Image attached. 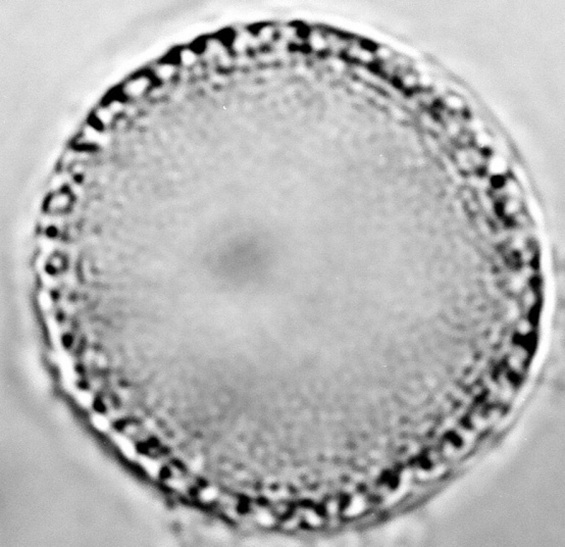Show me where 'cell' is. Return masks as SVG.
Here are the masks:
<instances>
[{"instance_id": "6da1fadb", "label": "cell", "mask_w": 565, "mask_h": 547, "mask_svg": "<svg viewBox=\"0 0 565 547\" xmlns=\"http://www.w3.org/2000/svg\"><path fill=\"white\" fill-rule=\"evenodd\" d=\"M152 89V77L144 75H137L135 77H132L127 80L126 83L123 85L122 89V95L127 97L128 99H139L142 98L146 93L149 92Z\"/></svg>"}, {"instance_id": "7a4b0ae2", "label": "cell", "mask_w": 565, "mask_h": 547, "mask_svg": "<svg viewBox=\"0 0 565 547\" xmlns=\"http://www.w3.org/2000/svg\"><path fill=\"white\" fill-rule=\"evenodd\" d=\"M112 438L114 441V443L118 446V448L122 450V452L124 453L126 458H128L131 461L136 460V458H137L136 447L127 436L120 434V433L114 432L112 434Z\"/></svg>"}, {"instance_id": "3957f363", "label": "cell", "mask_w": 565, "mask_h": 547, "mask_svg": "<svg viewBox=\"0 0 565 547\" xmlns=\"http://www.w3.org/2000/svg\"><path fill=\"white\" fill-rule=\"evenodd\" d=\"M94 118H95V122L99 127L106 128L113 124L115 115L106 105H103L94 113Z\"/></svg>"}, {"instance_id": "277c9868", "label": "cell", "mask_w": 565, "mask_h": 547, "mask_svg": "<svg viewBox=\"0 0 565 547\" xmlns=\"http://www.w3.org/2000/svg\"><path fill=\"white\" fill-rule=\"evenodd\" d=\"M139 462L142 465V468L147 472V474L149 475L150 477H152V478L158 477L159 472H160V465L156 461L148 458V457H145V456H140L139 457Z\"/></svg>"}, {"instance_id": "5b68a950", "label": "cell", "mask_w": 565, "mask_h": 547, "mask_svg": "<svg viewBox=\"0 0 565 547\" xmlns=\"http://www.w3.org/2000/svg\"><path fill=\"white\" fill-rule=\"evenodd\" d=\"M174 74V70H172V65L170 63H159L154 69L153 76L154 79H158L160 81H168L171 79Z\"/></svg>"}, {"instance_id": "8992f818", "label": "cell", "mask_w": 565, "mask_h": 547, "mask_svg": "<svg viewBox=\"0 0 565 547\" xmlns=\"http://www.w3.org/2000/svg\"><path fill=\"white\" fill-rule=\"evenodd\" d=\"M92 423L94 427L101 432H106L110 430V421L103 415H100V413H94L92 416Z\"/></svg>"}, {"instance_id": "52a82bcc", "label": "cell", "mask_w": 565, "mask_h": 547, "mask_svg": "<svg viewBox=\"0 0 565 547\" xmlns=\"http://www.w3.org/2000/svg\"><path fill=\"white\" fill-rule=\"evenodd\" d=\"M76 398H77V402L80 403V405H82L83 407H90L92 406L93 403V397L92 395L87 392V391H78L76 393Z\"/></svg>"}, {"instance_id": "ba28073f", "label": "cell", "mask_w": 565, "mask_h": 547, "mask_svg": "<svg viewBox=\"0 0 565 547\" xmlns=\"http://www.w3.org/2000/svg\"><path fill=\"white\" fill-rule=\"evenodd\" d=\"M215 496H217V491H215V490L212 489V488H209V489L204 490V491L202 492V494H201V497H202V499L205 500V501L212 500Z\"/></svg>"}]
</instances>
